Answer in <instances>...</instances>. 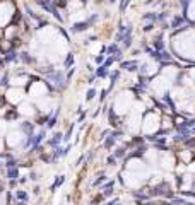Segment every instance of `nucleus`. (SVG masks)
I'll list each match as a JSON object with an SVG mask.
<instances>
[{
	"label": "nucleus",
	"instance_id": "f257e3e1",
	"mask_svg": "<svg viewBox=\"0 0 195 205\" xmlns=\"http://www.w3.org/2000/svg\"><path fill=\"white\" fill-rule=\"evenodd\" d=\"M48 77H50V80L55 84V87H58V89H62V87L65 86V79H63V74H62V72L52 70V72L48 74Z\"/></svg>",
	"mask_w": 195,
	"mask_h": 205
},
{
	"label": "nucleus",
	"instance_id": "f03ea898",
	"mask_svg": "<svg viewBox=\"0 0 195 205\" xmlns=\"http://www.w3.org/2000/svg\"><path fill=\"white\" fill-rule=\"evenodd\" d=\"M118 135H120V132H111V133H110V137H108L106 140H104V147H106V149L113 147V144L117 142Z\"/></svg>",
	"mask_w": 195,
	"mask_h": 205
},
{
	"label": "nucleus",
	"instance_id": "7ed1b4c3",
	"mask_svg": "<svg viewBox=\"0 0 195 205\" xmlns=\"http://www.w3.org/2000/svg\"><path fill=\"white\" fill-rule=\"evenodd\" d=\"M89 28V22L88 21H84V22H75L72 26V32H81V31H86V29Z\"/></svg>",
	"mask_w": 195,
	"mask_h": 205
},
{
	"label": "nucleus",
	"instance_id": "20e7f679",
	"mask_svg": "<svg viewBox=\"0 0 195 205\" xmlns=\"http://www.w3.org/2000/svg\"><path fill=\"white\" fill-rule=\"evenodd\" d=\"M137 67H139V62L137 60H132V62H123L122 63V68H125V70H137Z\"/></svg>",
	"mask_w": 195,
	"mask_h": 205
},
{
	"label": "nucleus",
	"instance_id": "39448f33",
	"mask_svg": "<svg viewBox=\"0 0 195 205\" xmlns=\"http://www.w3.org/2000/svg\"><path fill=\"white\" fill-rule=\"evenodd\" d=\"M21 128H22V130L28 133V137H31V135H32V130H34V127H32V123H29V122H24L22 125H21Z\"/></svg>",
	"mask_w": 195,
	"mask_h": 205
},
{
	"label": "nucleus",
	"instance_id": "423d86ee",
	"mask_svg": "<svg viewBox=\"0 0 195 205\" xmlns=\"http://www.w3.org/2000/svg\"><path fill=\"white\" fill-rule=\"evenodd\" d=\"M16 198L19 200V202H28V193L22 192V190H17L16 192Z\"/></svg>",
	"mask_w": 195,
	"mask_h": 205
},
{
	"label": "nucleus",
	"instance_id": "0eeeda50",
	"mask_svg": "<svg viewBox=\"0 0 195 205\" xmlns=\"http://www.w3.org/2000/svg\"><path fill=\"white\" fill-rule=\"evenodd\" d=\"M63 181H65V176H58V178L55 179V183L52 185V188H50V190H52V192H55V190L58 188V186H62V185H63Z\"/></svg>",
	"mask_w": 195,
	"mask_h": 205
},
{
	"label": "nucleus",
	"instance_id": "6e6552de",
	"mask_svg": "<svg viewBox=\"0 0 195 205\" xmlns=\"http://www.w3.org/2000/svg\"><path fill=\"white\" fill-rule=\"evenodd\" d=\"M7 176H9L10 179H16L17 176H19V169H17V166H16V168H9V171H7Z\"/></svg>",
	"mask_w": 195,
	"mask_h": 205
},
{
	"label": "nucleus",
	"instance_id": "1a4fd4ad",
	"mask_svg": "<svg viewBox=\"0 0 195 205\" xmlns=\"http://www.w3.org/2000/svg\"><path fill=\"white\" fill-rule=\"evenodd\" d=\"M62 138H63V137H62V133H55V135H53V138H52V140L48 142V144L55 147L57 144H60V142H62Z\"/></svg>",
	"mask_w": 195,
	"mask_h": 205
},
{
	"label": "nucleus",
	"instance_id": "9d476101",
	"mask_svg": "<svg viewBox=\"0 0 195 205\" xmlns=\"http://www.w3.org/2000/svg\"><path fill=\"white\" fill-rule=\"evenodd\" d=\"M96 75H98V77H101V79H103V77H106V75H108L106 67H104V65H99V68L96 70Z\"/></svg>",
	"mask_w": 195,
	"mask_h": 205
},
{
	"label": "nucleus",
	"instance_id": "9b49d317",
	"mask_svg": "<svg viewBox=\"0 0 195 205\" xmlns=\"http://www.w3.org/2000/svg\"><path fill=\"white\" fill-rule=\"evenodd\" d=\"M19 57H21V60H22L24 63H31V60H32V58L29 57V53H26V51H22V53H21Z\"/></svg>",
	"mask_w": 195,
	"mask_h": 205
},
{
	"label": "nucleus",
	"instance_id": "f8f14e48",
	"mask_svg": "<svg viewBox=\"0 0 195 205\" xmlns=\"http://www.w3.org/2000/svg\"><path fill=\"white\" fill-rule=\"evenodd\" d=\"M122 41H123V46H125V48H130V46H132V36H125Z\"/></svg>",
	"mask_w": 195,
	"mask_h": 205
},
{
	"label": "nucleus",
	"instance_id": "ddd939ff",
	"mask_svg": "<svg viewBox=\"0 0 195 205\" xmlns=\"http://www.w3.org/2000/svg\"><path fill=\"white\" fill-rule=\"evenodd\" d=\"M115 157H125V149L123 147H118L115 151Z\"/></svg>",
	"mask_w": 195,
	"mask_h": 205
},
{
	"label": "nucleus",
	"instance_id": "4468645a",
	"mask_svg": "<svg viewBox=\"0 0 195 205\" xmlns=\"http://www.w3.org/2000/svg\"><path fill=\"white\" fill-rule=\"evenodd\" d=\"M118 77H120V72H118V70H115L113 74H111V86H113V84H117Z\"/></svg>",
	"mask_w": 195,
	"mask_h": 205
},
{
	"label": "nucleus",
	"instance_id": "2eb2a0df",
	"mask_svg": "<svg viewBox=\"0 0 195 205\" xmlns=\"http://www.w3.org/2000/svg\"><path fill=\"white\" fill-rule=\"evenodd\" d=\"M5 60H7V62H12V60H16V51H9V53L5 55Z\"/></svg>",
	"mask_w": 195,
	"mask_h": 205
},
{
	"label": "nucleus",
	"instance_id": "dca6fc26",
	"mask_svg": "<svg viewBox=\"0 0 195 205\" xmlns=\"http://www.w3.org/2000/svg\"><path fill=\"white\" fill-rule=\"evenodd\" d=\"M72 63H74V55L70 53V55H68V57H67V60H65V67L68 68V67H70Z\"/></svg>",
	"mask_w": 195,
	"mask_h": 205
},
{
	"label": "nucleus",
	"instance_id": "f3484780",
	"mask_svg": "<svg viewBox=\"0 0 195 205\" xmlns=\"http://www.w3.org/2000/svg\"><path fill=\"white\" fill-rule=\"evenodd\" d=\"M144 19H146V21H156L158 16H156V14H152V12H149V14H146V16H144Z\"/></svg>",
	"mask_w": 195,
	"mask_h": 205
},
{
	"label": "nucleus",
	"instance_id": "a211bd4d",
	"mask_svg": "<svg viewBox=\"0 0 195 205\" xmlns=\"http://www.w3.org/2000/svg\"><path fill=\"white\" fill-rule=\"evenodd\" d=\"M182 22H183V17H176V19L171 22V28H178V26L182 24Z\"/></svg>",
	"mask_w": 195,
	"mask_h": 205
},
{
	"label": "nucleus",
	"instance_id": "6ab92c4d",
	"mask_svg": "<svg viewBox=\"0 0 195 205\" xmlns=\"http://www.w3.org/2000/svg\"><path fill=\"white\" fill-rule=\"evenodd\" d=\"M113 195V188H104L103 190V197H111Z\"/></svg>",
	"mask_w": 195,
	"mask_h": 205
},
{
	"label": "nucleus",
	"instance_id": "aec40b11",
	"mask_svg": "<svg viewBox=\"0 0 195 205\" xmlns=\"http://www.w3.org/2000/svg\"><path fill=\"white\" fill-rule=\"evenodd\" d=\"M128 3H130V0H122V3H120V10H122V12H123V10L127 9Z\"/></svg>",
	"mask_w": 195,
	"mask_h": 205
},
{
	"label": "nucleus",
	"instance_id": "412c9836",
	"mask_svg": "<svg viewBox=\"0 0 195 205\" xmlns=\"http://www.w3.org/2000/svg\"><path fill=\"white\" fill-rule=\"evenodd\" d=\"M94 94H96V91H94V89H89V92H88V96H86V99L91 101L92 98H94Z\"/></svg>",
	"mask_w": 195,
	"mask_h": 205
},
{
	"label": "nucleus",
	"instance_id": "4be33fe9",
	"mask_svg": "<svg viewBox=\"0 0 195 205\" xmlns=\"http://www.w3.org/2000/svg\"><path fill=\"white\" fill-rule=\"evenodd\" d=\"M108 164H111V166H113V164H117V157H115V156H110V157H108Z\"/></svg>",
	"mask_w": 195,
	"mask_h": 205
},
{
	"label": "nucleus",
	"instance_id": "5701e85b",
	"mask_svg": "<svg viewBox=\"0 0 195 205\" xmlns=\"http://www.w3.org/2000/svg\"><path fill=\"white\" fill-rule=\"evenodd\" d=\"M103 181H104V176H103V174H101V176H98V179H96V181H94V186L101 185V183H103Z\"/></svg>",
	"mask_w": 195,
	"mask_h": 205
},
{
	"label": "nucleus",
	"instance_id": "b1692460",
	"mask_svg": "<svg viewBox=\"0 0 195 205\" xmlns=\"http://www.w3.org/2000/svg\"><path fill=\"white\" fill-rule=\"evenodd\" d=\"M103 62H104V57H103V55H98V57H96V63L101 65Z\"/></svg>",
	"mask_w": 195,
	"mask_h": 205
},
{
	"label": "nucleus",
	"instance_id": "393cba45",
	"mask_svg": "<svg viewBox=\"0 0 195 205\" xmlns=\"http://www.w3.org/2000/svg\"><path fill=\"white\" fill-rule=\"evenodd\" d=\"M29 178L32 179V181H36V179H38V178H36V173H34V171H31V173H29Z\"/></svg>",
	"mask_w": 195,
	"mask_h": 205
},
{
	"label": "nucleus",
	"instance_id": "a878e982",
	"mask_svg": "<svg viewBox=\"0 0 195 205\" xmlns=\"http://www.w3.org/2000/svg\"><path fill=\"white\" fill-rule=\"evenodd\" d=\"M188 2H190V0H182V5L187 7V5H188Z\"/></svg>",
	"mask_w": 195,
	"mask_h": 205
},
{
	"label": "nucleus",
	"instance_id": "bb28decb",
	"mask_svg": "<svg viewBox=\"0 0 195 205\" xmlns=\"http://www.w3.org/2000/svg\"><path fill=\"white\" fill-rule=\"evenodd\" d=\"M16 205H26V202H17Z\"/></svg>",
	"mask_w": 195,
	"mask_h": 205
},
{
	"label": "nucleus",
	"instance_id": "cd10ccee",
	"mask_svg": "<svg viewBox=\"0 0 195 205\" xmlns=\"http://www.w3.org/2000/svg\"><path fill=\"white\" fill-rule=\"evenodd\" d=\"M183 205H193V203H190V202H185V203H183Z\"/></svg>",
	"mask_w": 195,
	"mask_h": 205
},
{
	"label": "nucleus",
	"instance_id": "c85d7f7f",
	"mask_svg": "<svg viewBox=\"0 0 195 205\" xmlns=\"http://www.w3.org/2000/svg\"><path fill=\"white\" fill-rule=\"evenodd\" d=\"M110 2H115V0H110Z\"/></svg>",
	"mask_w": 195,
	"mask_h": 205
}]
</instances>
